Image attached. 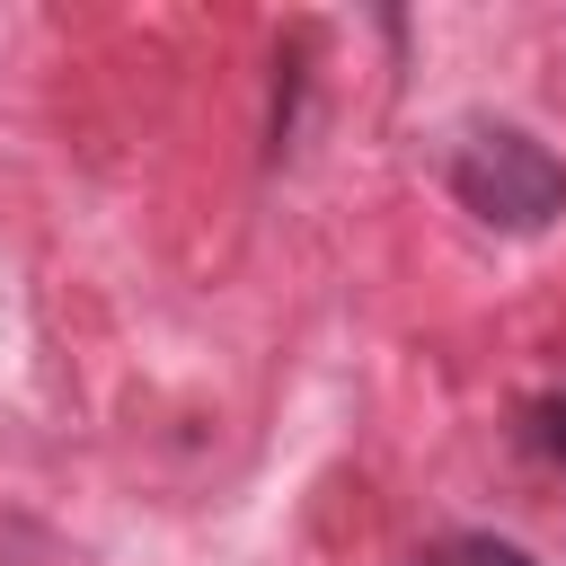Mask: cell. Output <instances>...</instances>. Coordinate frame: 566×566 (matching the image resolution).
<instances>
[{
  "mask_svg": "<svg viewBox=\"0 0 566 566\" xmlns=\"http://www.w3.org/2000/svg\"><path fill=\"white\" fill-rule=\"evenodd\" d=\"M469 566H531V557H522V548H495V539H486V548H469Z\"/></svg>",
  "mask_w": 566,
  "mask_h": 566,
  "instance_id": "cell-2",
  "label": "cell"
},
{
  "mask_svg": "<svg viewBox=\"0 0 566 566\" xmlns=\"http://www.w3.org/2000/svg\"><path fill=\"white\" fill-rule=\"evenodd\" d=\"M539 424H548V451H557V460H566V398H557V407H548V416H539Z\"/></svg>",
  "mask_w": 566,
  "mask_h": 566,
  "instance_id": "cell-3",
  "label": "cell"
},
{
  "mask_svg": "<svg viewBox=\"0 0 566 566\" xmlns=\"http://www.w3.org/2000/svg\"><path fill=\"white\" fill-rule=\"evenodd\" d=\"M451 195H460L478 221H495V230H539V221L566 203V168H557L531 133L495 124V133H469V142H460Z\"/></svg>",
  "mask_w": 566,
  "mask_h": 566,
  "instance_id": "cell-1",
  "label": "cell"
}]
</instances>
